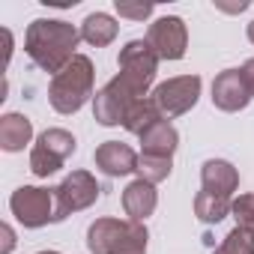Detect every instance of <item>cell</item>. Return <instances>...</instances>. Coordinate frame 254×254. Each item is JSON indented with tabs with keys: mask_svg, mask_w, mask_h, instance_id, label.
<instances>
[{
	"mask_svg": "<svg viewBox=\"0 0 254 254\" xmlns=\"http://www.w3.org/2000/svg\"><path fill=\"white\" fill-rule=\"evenodd\" d=\"M239 189V171L227 159H206L200 168V191L230 197Z\"/></svg>",
	"mask_w": 254,
	"mask_h": 254,
	"instance_id": "13",
	"label": "cell"
},
{
	"mask_svg": "<svg viewBox=\"0 0 254 254\" xmlns=\"http://www.w3.org/2000/svg\"><path fill=\"white\" fill-rule=\"evenodd\" d=\"M120 33V24L114 21V15L108 12H90L84 21H81V39L93 48H105L117 39Z\"/></svg>",
	"mask_w": 254,
	"mask_h": 254,
	"instance_id": "17",
	"label": "cell"
},
{
	"mask_svg": "<svg viewBox=\"0 0 254 254\" xmlns=\"http://www.w3.org/2000/svg\"><path fill=\"white\" fill-rule=\"evenodd\" d=\"M75 150H78V141H75L72 132L45 129L36 138V144L30 147V171H33V177H39V180L54 177L66 165V159L75 156Z\"/></svg>",
	"mask_w": 254,
	"mask_h": 254,
	"instance_id": "6",
	"label": "cell"
},
{
	"mask_svg": "<svg viewBox=\"0 0 254 254\" xmlns=\"http://www.w3.org/2000/svg\"><path fill=\"white\" fill-rule=\"evenodd\" d=\"M117 66L120 72L114 75L129 93H135L138 99H147L153 81H156V72H159V54L150 48L147 39H132L120 48V57H117Z\"/></svg>",
	"mask_w": 254,
	"mask_h": 254,
	"instance_id": "4",
	"label": "cell"
},
{
	"mask_svg": "<svg viewBox=\"0 0 254 254\" xmlns=\"http://www.w3.org/2000/svg\"><path fill=\"white\" fill-rule=\"evenodd\" d=\"M0 233H3V248H0V254H9V251L15 248V233H12V227H9V224L0 227Z\"/></svg>",
	"mask_w": 254,
	"mask_h": 254,
	"instance_id": "25",
	"label": "cell"
},
{
	"mask_svg": "<svg viewBox=\"0 0 254 254\" xmlns=\"http://www.w3.org/2000/svg\"><path fill=\"white\" fill-rule=\"evenodd\" d=\"M147 42L159 60H183L189 51V27L180 15H162L150 24Z\"/></svg>",
	"mask_w": 254,
	"mask_h": 254,
	"instance_id": "9",
	"label": "cell"
},
{
	"mask_svg": "<svg viewBox=\"0 0 254 254\" xmlns=\"http://www.w3.org/2000/svg\"><path fill=\"white\" fill-rule=\"evenodd\" d=\"M177 147H180V132L168 120H159L156 126H150V129L141 135V153H147V156L174 159Z\"/></svg>",
	"mask_w": 254,
	"mask_h": 254,
	"instance_id": "16",
	"label": "cell"
},
{
	"mask_svg": "<svg viewBox=\"0 0 254 254\" xmlns=\"http://www.w3.org/2000/svg\"><path fill=\"white\" fill-rule=\"evenodd\" d=\"M239 72H242V81H245V87H248L251 99H254V57H251V60H245V63L239 66Z\"/></svg>",
	"mask_w": 254,
	"mask_h": 254,
	"instance_id": "24",
	"label": "cell"
},
{
	"mask_svg": "<svg viewBox=\"0 0 254 254\" xmlns=\"http://www.w3.org/2000/svg\"><path fill=\"white\" fill-rule=\"evenodd\" d=\"M54 191H57V221H66L72 212L90 209L99 200L102 186L96 183V177L90 171H72L63 177V183Z\"/></svg>",
	"mask_w": 254,
	"mask_h": 254,
	"instance_id": "8",
	"label": "cell"
},
{
	"mask_svg": "<svg viewBox=\"0 0 254 254\" xmlns=\"http://www.w3.org/2000/svg\"><path fill=\"white\" fill-rule=\"evenodd\" d=\"M248 42H251V45H254V21H251V24H248Z\"/></svg>",
	"mask_w": 254,
	"mask_h": 254,
	"instance_id": "26",
	"label": "cell"
},
{
	"mask_svg": "<svg viewBox=\"0 0 254 254\" xmlns=\"http://www.w3.org/2000/svg\"><path fill=\"white\" fill-rule=\"evenodd\" d=\"M156 206H159V191H156L153 183L135 180V183L126 186V191H123V209H126V215H129L132 221H147L156 212Z\"/></svg>",
	"mask_w": 254,
	"mask_h": 254,
	"instance_id": "14",
	"label": "cell"
},
{
	"mask_svg": "<svg viewBox=\"0 0 254 254\" xmlns=\"http://www.w3.org/2000/svg\"><path fill=\"white\" fill-rule=\"evenodd\" d=\"M9 209L15 221L27 230H39L45 224H57V191L42 186H21L9 197Z\"/></svg>",
	"mask_w": 254,
	"mask_h": 254,
	"instance_id": "5",
	"label": "cell"
},
{
	"mask_svg": "<svg viewBox=\"0 0 254 254\" xmlns=\"http://www.w3.org/2000/svg\"><path fill=\"white\" fill-rule=\"evenodd\" d=\"M147 227L132 218H96L87 227L90 254H147Z\"/></svg>",
	"mask_w": 254,
	"mask_h": 254,
	"instance_id": "3",
	"label": "cell"
},
{
	"mask_svg": "<svg viewBox=\"0 0 254 254\" xmlns=\"http://www.w3.org/2000/svg\"><path fill=\"white\" fill-rule=\"evenodd\" d=\"M114 9L120 18H129V21H147L153 15V3H144V0H138V3H132V0H114Z\"/></svg>",
	"mask_w": 254,
	"mask_h": 254,
	"instance_id": "23",
	"label": "cell"
},
{
	"mask_svg": "<svg viewBox=\"0 0 254 254\" xmlns=\"http://www.w3.org/2000/svg\"><path fill=\"white\" fill-rule=\"evenodd\" d=\"M138 159L141 156L129 144H120V141H105L93 153V162H96V168L105 177H129V174H138Z\"/></svg>",
	"mask_w": 254,
	"mask_h": 254,
	"instance_id": "12",
	"label": "cell"
},
{
	"mask_svg": "<svg viewBox=\"0 0 254 254\" xmlns=\"http://www.w3.org/2000/svg\"><path fill=\"white\" fill-rule=\"evenodd\" d=\"M141 99L132 96L126 87H120L114 78L93 96V117L99 126H123L126 114H129Z\"/></svg>",
	"mask_w": 254,
	"mask_h": 254,
	"instance_id": "10",
	"label": "cell"
},
{
	"mask_svg": "<svg viewBox=\"0 0 254 254\" xmlns=\"http://www.w3.org/2000/svg\"><path fill=\"white\" fill-rule=\"evenodd\" d=\"M30 141H33L30 117H24L18 111H9V114L0 117V147L6 153H21Z\"/></svg>",
	"mask_w": 254,
	"mask_h": 254,
	"instance_id": "15",
	"label": "cell"
},
{
	"mask_svg": "<svg viewBox=\"0 0 254 254\" xmlns=\"http://www.w3.org/2000/svg\"><path fill=\"white\" fill-rule=\"evenodd\" d=\"M93 84H96V69L87 54H75L66 69H60L51 78L48 87V102L57 114L69 117L78 114L90 99H93Z\"/></svg>",
	"mask_w": 254,
	"mask_h": 254,
	"instance_id": "2",
	"label": "cell"
},
{
	"mask_svg": "<svg viewBox=\"0 0 254 254\" xmlns=\"http://www.w3.org/2000/svg\"><path fill=\"white\" fill-rule=\"evenodd\" d=\"M230 215L236 221V227H245V230H254V194H239L230 206Z\"/></svg>",
	"mask_w": 254,
	"mask_h": 254,
	"instance_id": "22",
	"label": "cell"
},
{
	"mask_svg": "<svg viewBox=\"0 0 254 254\" xmlns=\"http://www.w3.org/2000/svg\"><path fill=\"white\" fill-rule=\"evenodd\" d=\"M251 102V93L242 81V72L239 69H224L215 75L212 81V105L224 114H236L242 108H248Z\"/></svg>",
	"mask_w": 254,
	"mask_h": 254,
	"instance_id": "11",
	"label": "cell"
},
{
	"mask_svg": "<svg viewBox=\"0 0 254 254\" xmlns=\"http://www.w3.org/2000/svg\"><path fill=\"white\" fill-rule=\"evenodd\" d=\"M200 87H203L200 75H177V78L162 81V84L153 90V102H156V108L162 111L165 120L183 117V114H189V111L197 105Z\"/></svg>",
	"mask_w": 254,
	"mask_h": 254,
	"instance_id": "7",
	"label": "cell"
},
{
	"mask_svg": "<svg viewBox=\"0 0 254 254\" xmlns=\"http://www.w3.org/2000/svg\"><path fill=\"white\" fill-rule=\"evenodd\" d=\"M78 42H81V30L63 18H36L27 24V33H24L27 57L42 72H51V78L72 63V57L78 54L75 51Z\"/></svg>",
	"mask_w": 254,
	"mask_h": 254,
	"instance_id": "1",
	"label": "cell"
},
{
	"mask_svg": "<svg viewBox=\"0 0 254 254\" xmlns=\"http://www.w3.org/2000/svg\"><path fill=\"white\" fill-rule=\"evenodd\" d=\"M36 254H60V251H36Z\"/></svg>",
	"mask_w": 254,
	"mask_h": 254,
	"instance_id": "27",
	"label": "cell"
},
{
	"mask_svg": "<svg viewBox=\"0 0 254 254\" xmlns=\"http://www.w3.org/2000/svg\"><path fill=\"white\" fill-rule=\"evenodd\" d=\"M212 254H254V230L233 227Z\"/></svg>",
	"mask_w": 254,
	"mask_h": 254,
	"instance_id": "21",
	"label": "cell"
},
{
	"mask_svg": "<svg viewBox=\"0 0 254 254\" xmlns=\"http://www.w3.org/2000/svg\"><path fill=\"white\" fill-rule=\"evenodd\" d=\"M230 206L233 200L230 197H221V194H209V191H197L194 194V215L203 221V224H218L230 215Z\"/></svg>",
	"mask_w": 254,
	"mask_h": 254,
	"instance_id": "19",
	"label": "cell"
},
{
	"mask_svg": "<svg viewBox=\"0 0 254 254\" xmlns=\"http://www.w3.org/2000/svg\"><path fill=\"white\" fill-rule=\"evenodd\" d=\"M159 120H165L162 117V111L156 108V102H153V96H147V99H141L129 114H126V120H123V129L129 132V135H144L150 126H156Z\"/></svg>",
	"mask_w": 254,
	"mask_h": 254,
	"instance_id": "18",
	"label": "cell"
},
{
	"mask_svg": "<svg viewBox=\"0 0 254 254\" xmlns=\"http://www.w3.org/2000/svg\"><path fill=\"white\" fill-rule=\"evenodd\" d=\"M171 171H174V159L147 156V153H141V159H138V180H147V183H153V186L165 183V180L171 177Z\"/></svg>",
	"mask_w": 254,
	"mask_h": 254,
	"instance_id": "20",
	"label": "cell"
}]
</instances>
